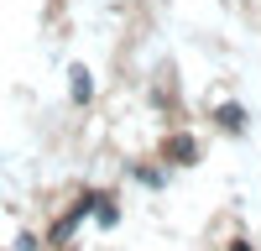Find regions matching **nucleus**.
Instances as JSON below:
<instances>
[{"mask_svg": "<svg viewBox=\"0 0 261 251\" xmlns=\"http://www.w3.org/2000/svg\"><path fill=\"white\" fill-rule=\"evenodd\" d=\"M73 99H89V73L73 68Z\"/></svg>", "mask_w": 261, "mask_h": 251, "instance_id": "f257e3e1", "label": "nucleus"}, {"mask_svg": "<svg viewBox=\"0 0 261 251\" xmlns=\"http://www.w3.org/2000/svg\"><path fill=\"white\" fill-rule=\"evenodd\" d=\"M230 251H251V246H246V241H241V246H230Z\"/></svg>", "mask_w": 261, "mask_h": 251, "instance_id": "f03ea898", "label": "nucleus"}]
</instances>
